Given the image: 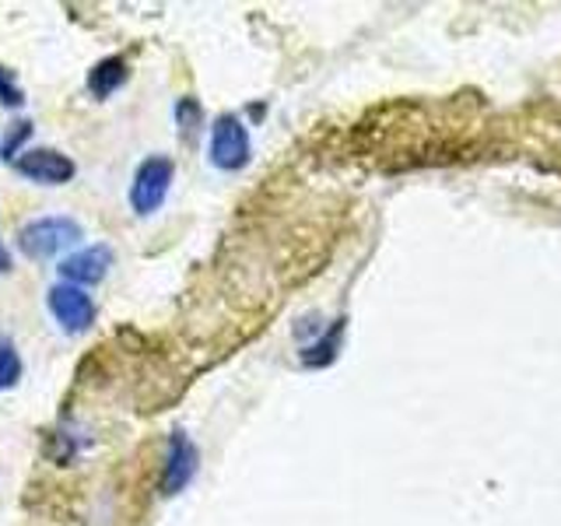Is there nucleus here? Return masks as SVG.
<instances>
[{"mask_svg": "<svg viewBox=\"0 0 561 526\" xmlns=\"http://www.w3.org/2000/svg\"><path fill=\"white\" fill-rule=\"evenodd\" d=\"M201 116H204V110H201V102L197 99H180L175 102V119H180V134H183V140H193L197 137V130H201Z\"/></svg>", "mask_w": 561, "mask_h": 526, "instance_id": "1a4fd4ad", "label": "nucleus"}, {"mask_svg": "<svg viewBox=\"0 0 561 526\" xmlns=\"http://www.w3.org/2000/svg\"><path fill=\"white\" fill-rule=\"evenodd\" d=\"M32 123L28 119H22V123H14V127H11V134H8V140H4V158H8V162H14V158H18V148H22L25 145V140L32 137Z\"/></svg>", "mask_w": 561, "mask_h": 526, "instance_id": "f8f14e48", "label": "nucleus"}, {"mask_svg": "<svg viewBox=\"0 0 561 526\" xmlns=\"http://www.w3.org/2000/svg\"><path fill=\"white\" fill-rule=\"evenodd\" d=\"M18 379H22V358H18V351L4 341L0 344V393L14 390Z\"/></svg>", "mask_w": 561, "mask_h": 526, "instance_id": "9d476101", "label": "nucleus"}, {"mask_svg": "<svg viewBox=\"0 0 561 526\" xmlns=\"http://www.w3.org/2000/svg\"><path fill=\"white\" fill-rule=\"evenodd\" d=\"M84 239L81 221L67 218V215H43L32 218L28 225H22L18 232V250H22L28 260H53L60 256L70 245H78Z\"/></svg>", "mask_w": 561, "mask_h": 526, "instance_id": "f257e3e1", "label": "nucleus"}, {"mask_svg": "<svg viewBox=\"0 0 561 526\" xmlns=\"http://www.w3.org/2000/svg\"><path fill=\"white\" fill-rule=\"evenodd\" d=\"M175 180V165L172 158L165 155H148L145 162L134 169V180H130V210L137 218H151L158 215V207L165 204L169 190Z\"/></svg>", "mask_w": 561, "mask_h": 526, "instance_id": "f03ea898", "label": "nucleus"}, {"mask_svg": "<svg viewBox=\"0 0 561 526\" xmlns=\"http://www.w3.org/2000/svg\"><path fill=\"white\" fill-rule=\"evenodd\" d=\"M46 306L53 312V320H57L60 330L70 333V338H81V333H88L95 327V316H99L95 298L78 285L57 281V285L46 291Z\"/></svg>", "mask_w": 561, "mask_h": 526, "instance_id": "20e7f679", "label": "nucleus"}, {"mask_svg": "<svg viewBox=\"0 0 561 526\" xmlns=\"http://www.w3.org/2000/svg\"><path fill=\"white\" fill-rule=\"evenodd\" d=\"M113 260H116L113 245L99 242V245H88V250L64 256L57 271H60V281H67V285L84 288V285H99V281L110 274Z\"/></svg>", "mask_w": 561, "mask_h": 526, "instance_id": "0eeeda50", "label": "nucleus"}, {"mask_svg": "<svg viewBox=\"0 0 561 526\" xmlns=\"http://www.w3.org/2000/svg\"><path fill=\"white\" fill-rule=\"evenodd\" d=\"M11 271V253H8V245L0 242V274H8Z\"/></svg>", "mask_w": 561, "mask_h": 526, "instance_id": "ddd939ff", "label": "nucleus"}, {"mask_svg": "<svg viewBox=\"0 0 561 526\" xmlns=\"http://www.w3.org/2000/svg\"><path fill=\"white\" fill-rule=\"evenodd\" d=\"M197 446H193V438L175 428L169 435V446H165V467H162V495H180L186 491V484L197 478Z\"/></svg>", "mask_w": 561, "mask_h": 526, "instance_id": "423d86ee", "label": "nucleus"}, {"mask_svg": "<svg viewBox=\"0 0 561 526\" xmlns=\"http://www.w3.org/2000/svg\"><path fill=\"white\" fill-rule=\"evenodd\" d=\"M253 155V140L250 127L236 116V113H221L210 123V137H207V162L221 169V172H239L250 165Z\"/></svg>", "mask_w": 561, "mask_h": 526, "instance_id": "7ed1b4c3", "label": "nucleus"}, {"mask_svg": "<svg viewBox=\"0 0 561 526\" xmlns=\"http://www.w3.org/2000/svg\"><path fill=\"white\" fill-rule=\"evenodd\" d=\"M130 70H127V60L123 57H105L99 60L92 70H88V92H92L95 99H110L116 95L123 84H127Z\"/></svg>", "mask_w": 561, "mask_h": 526, "instance_id": "6e6552de", "label": "nucleus"}, {"mask_svg": "<svg viewBox=\"0 0 561 526\" xmlns=\"http://www.w3.org/2000/svg\"><path fill=\"white\" fill-rule=\"evenodd\" d=\"M0 105H8V110H18V105H25V92L22 84H18L14 70L0 64Z\"/></svg>", "mask_w": 561, "mask_h": 526, "instance_id": "9b49d317", "label": "nucleus"}, {"mask_svg": "<svg viewBox=\"0 0 561 526\" xmlns=\"http://www.w3.org/2000/svg\"><path fill=\"white\" fill-rule=\"evenodd\" d=\"M11 169L25 180L39 183V186H64L78 175V165L57 148H32V151H18Z\"/></svg>", "mask_w": 561, "mask_h": 526, "instance_id": "39448f33", "label": "nucleus"}]
</instances>
